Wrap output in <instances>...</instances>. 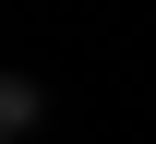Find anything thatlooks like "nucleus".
Segmentation results:
<instances>
[{
  "label": "nucleus",
  "instance_id": "obj_1",
  "mask_svg": "<svg viewBox=\"0 0 156 144\" xmlns=\"http://www.w3.org/2000/svg\"><path fill=\"white\" fill-rule=\"evenodd\" d=\"M0 96H12V72H0Z\"/></svg>",
  "mask_w": 156,
  "mask_h": 144
},
{
  "label": "nucleus",
  "instance_id": "obj_2",
  "mask_svg": "<svg viewBox=\"0 0 156 144\" xmlns=\"http://www.w3.org/2000/svg\"><path fill=\"white\" fill-rule=\"evenodd\" d=\"M0 144H12V120H0Z\"/></svg>",
  "mask_w": 156,
  "mask_h": 144
}]
</instances>
